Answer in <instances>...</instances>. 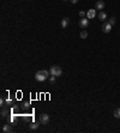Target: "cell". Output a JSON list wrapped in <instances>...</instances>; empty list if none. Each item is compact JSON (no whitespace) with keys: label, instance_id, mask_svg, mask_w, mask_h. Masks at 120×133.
Masks as SVG:
<instances>
[{"label":"cell","instance_id":"obj_3","mask_svg":"<svg viewBox=\"0 0 120 133\" xmlns=\"http://www.w3.org/2000/svg\"><path fill=\"white\" fill-rule=\"evenodd\" d=\"M38 121L41 122V125H48L49 124V115L48 114H41Z\"/></svg>","mask_w":120,"mask_h":133},{"label":"cell","instance_id":"obj_6","mask_svg":"<svg viewBox=\"0 0 120 133\" xmlns=\"http://www.w3.org/2000/svg\"><path fill=\"white\" fill-rule=\"evenodd\" d=\"M95 16H96V10H94V8H90L89 11L87 12V18H89V19L95 18Z\"/></svg>","mask_w":120,"mask_h":133},{"label":"cell","instance_id":"obj_5","mask_svg":"<svg viewBox=\"0 0 120 133\" xmlns=\"http://www.w3.org/2000/svg\"><path fill=\"white\" fill-rule=\"evenodd\" d=\"M78 24H79V27H81L82 29H85V28L89 25V18H85V17H84V18H82V19L79 21V23H78Z\"/></svg>","mask_w":120,"mask_h":133},{"label":"cell","instance_id":"obj_7","mask_svg":"<svg viewBox=\"0 0 120 133\" xmlns=\"http://www.w3.org/2000/svg\"><path fill=\"white\" fill-rule=\"evenodd\" d=\"M68 24H70V19H68L67 17L62 18V21H61V28H62V29H66V28L68 27Z\"/></svg>","mask_w":120,"mask_h":133},{"label":"cell","instance_id":"obj_8","mask_svg":"<svg viewBox=\"0 0 120 133\" xmlns=\"http://www.w3.org/2000/svg\"><path fill=\"white\" fill-rule=\"evenodd\" d=\"M103 8H105V2L102 0H100L95 4V10H103Z\"/></svg>","mask_w":120,"mask_h":133},{"label":"cell","instance_id":"obj_14","mask_svg":"<svg viewBox=\"0 0 120 133\" xmlns=\"http://www.w3.org/2000/svg\"><path fill=\"white\" fill-rule=\"evenodd\" d=\"M12 103H13V102H12L11 98H6V100H5V105H11Z\"/></svg>","mask_w":120,"mask_h":133},{"label":"cell","instance_id":"obj_9","mask_svg":"<svg viewBox=\"0 0 120 133\" xmlns=\"http://www.w3.org/2000/svg\"><path fill=\"white\" fill-rule=\"evenodd\" d=\"M106 18H107V14H106L103 11H101V12L98 13V19H100V21H102V22H105V21H106Z\"/></svg>","mask_w":120,"mask_h":133},{"label":"cell","instance_id":"obj_20","mask_svg":"<svg viewBox=\"0 0 120 133\" xmlns=\"http://www.w3.org/2000/svg\"><path fill=\"white\" fill-rule=\"evenodd\" d=\"M29 105H30V103H29V102H25V103H24V107H27V108H28Z\"/></svg>","mask_w":120,"mask_h":133},{"label":"cell","instance_id":"obj_17","mask_svg":"<svg viewBox=\"0 0 120 133\" xmlns=\"http://www.w3.org/2000/svg\"><path fill=\"white\" fill-rule=\"evenodd\" d=\"M55 78H57L55 76H52V77H49V82H51V84H53V83L55 82Z\"/></svg>","mask_w":120,"mask_h":133},{"label":"cell","instance_id":"obj_16","mask_svg":"<svg viewBox=\"0 0 120 133\" xmlns=\"http://www.w3.org/2000/svg\"><path fill=\"white\" fill-rule=\"evenodd\" d=\"M7 115H8V110L4 109V110L1 112V116H7Z\"/></svg>","mask_w":120,"mask_h":133},{"label":"cell","instance_id":"obj_21","mask_svg":"<svg viewBox=\"0 0 120 133\" xmlns=\"http://www.w3.org/2000/svg\"><path fill=\"white\" fill-rule=\"evenodd\" d=\"M70 1H71L72 4H77V2H78V0H70Z\"/></svg>","mask_w":120,"mask_h":133},{"label":"cell","instance_id":"obj_15","mask_svg":"<svg viewBox=\"0 0 120 133\" xmlns=\"http://www.w3.org/2000/svg\"><path fill=\"white\" fill-rule=\"evenodd\" d=\"M108 23H109V24H112V25H114V24H115V18H114V17H112V18L108 21Z\"/></svg>","mask_w":120,"mask_h":133},{"label":"cell","instance_id":"obj_12","mask_svg":"<svg viewBox=\"0 0 120 133\" xmlns=\"http://www.w3.org/2000/svg\"><path fill=\"white\" fill-rule=\"evenodd\" d=\"M113 115H114V118L119 119V118H120V108H118V109H115V110H114V114H113Z\"/></svg>","mask_w":120,"mask_h":133},{"label":"cell","instance_id":"obj_22","mask_svg":"<svg viewBox=\"0 0 120 133\" xmlns=\"http://www.w3.org/2000/svg\"><path fill=\"white\" fill-rule=\"evenodd\" d=\"M64 1H67V0H64Z\"/></svg>","mask_w":120,"mask_h":133},{"label":"cell","instance_id":"obj_2","mask_svg":"<svg viewBox=\"0 0 120 133\" xmlns=\"http://www.w3.org/2000/svg\"><path fill=\"white\" fill-rule=\"evenodd\" d=\"M49 72H51V74L52 76H55V77H60L61 74H62V68L58 65H54V66L51 67V70H49Z\"/></svg>","mask_w":120,"mask_h":133},{"label":"cell","instance_id":"obj_4","mask_svg":"<svg viewBox=\"0 0 120 133\" xmlns=\"http://www.w3.org/2000/svg\"><path fill=\"white\" fill-rule=\"evenodd\" d=\"M112 27H113V25H112V24H109L108 22H103V24H102V28H101V29H102V31H103L105 34H108L111 30H112Z\"/></svg>","mask_w":120,"mask_h":133},{"label":"cell","instance_id":"obj_18","mask_svg":"<svg viewBox=\"0 0 120 133\" xmlns=\"http://www.w3.org/2000/svg\"><path fill=\"white\" fill-rule=\"evenodd\" d=\"M0 105L1 107H5V98L4 97H1V100H0Z\"/></svg>","mask_w":120,"mask_h":133},{"label":"cell","instance_id":"obj_19","mask_svg":"<svg viewBox=\"0 0 120 133\" xmlns=\"http://www.w3.org/2000/svg\"><path fill=\"white\" fill-rule=\"evenodd\" d=\"M79 16H81V17H82V18H84V17H85V16H87V13H85V12H84V11H81V12H79Z\"/></svg>","mask_w":120,"mask_h":133},{"label":"cell","instance_id":"obj_13","mask_svg":"<svg viewBox=\"0 0 120 133\" xmlns=\"http://www.w3.org/2000/svg\"><path fill=\"white\" fill-rule=\"evenodd\" d=\"M79 36H81V38H87V37H88V33H87L85 30H83V31H81V35H79Z\"/></svg>","mask_w":120,"mask_h":133},{"label":"cell","instance_id":"obj_11","mask_svg":"<svg viewBox=\"0 0 120 133\" xmlns=\"http://www.w3.org/2000/svg\"><path fill=\"white\" fill-rule=\"evenodd\" d=\"M13 130H12V127H11V125H4V127H2V132H12Z\"/></svg>","mask_w":120,"mask_h":133},{"label":"cell","instance_id":"obj_10","mask_svg":"<svg viewBox=\"0 0 120 133\" xmlns=\"http://www.w3.org/2000/svg\"><path fill=\"white\" fill-rule=\"evenodd\" d=\"M40 124H41L40 121H38V122L34 121V122H31V124H30V128H31V130H37V128H38V126H40Z\"/></svg>","mask_w":120,"mask_h":133},{"label":"cell","instance_id":"obj_1","mask_svg":"<svg viewBox=\"0 0 120 133\" xmlns=\"http://www.w3.org/2000/svg\"><path fill=\"white\" fill-rule=\"evenodd\" d=\"M49 73H51V72L47 71V70H41V71H37V72H36L35 78H36L37 82H45V80L48 78Z\"/></svg>","mask_w":120,"mask_h":133}]
</instances>
